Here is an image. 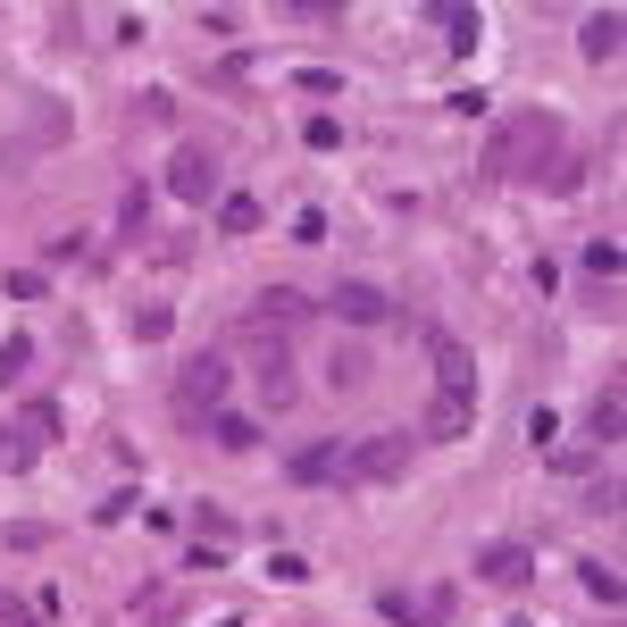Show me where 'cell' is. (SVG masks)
Returning <instances> with one entry per match:
<instances>
[{
	"label": "cell",
	"instance_id": "obj_1",
	"mask_svg": "<svg viewBox=\"0 0 627 627\" xmlns=\"http://www.w3.org/2000/svg\"><path fill=\"white\" fill-rule=\"evenodd\" d=\"M401 469H410V436H401V427H377V436L343 443V477H352V485H394Z\"/></svg>",
	"mask_w": 627,
	"mask_h": 627
},
{
	"label": "cell",
	"instance_id": "obj_2",
	"mask_svg": "<svg viewBox=\"0 0 627 627\" xmlns=\"http://www.w3.org/2000/svg\"><path fill=\"white\" fill-rule=\"evenodd\" d=\"M251 385H260V401L268 410H293V394H302V377H293V352L276 335L260 343V352H251Z\"/></svg>",
	"mask_w": 627,
	"mask_h": 627
},
{
	"label": "cell",
	"instance_id": "obj_3",
	"mask_svg": "<svg viewBox=\"0 0 627 627\" xmlns=\"http://www.w3.org/2000/svg\"><path fill=\"white\" fill-rule=\"evenodd\" d=\"M168 192H176V201H192V209H201V201H218V151L185 143V151L168 159Z\"/></svg>",
	"mask_w": 627,
	"mask_h": 627
},
{
	"label": "cell",
	"instance_id": "obj_4",
	"mask_svg": "<svg viewBox=\"0 0 627 627\" xmlns=\"http://www.w3.org/2000/svg\"><path fill=\"white\" fill-rule=\"evenodd\" d=\"M227 377L234 368L218 360V352H201V360H185V377H176V401H185V410H218V401H227Z\"/></svg>",
	"mask_w": 627,
	"mask_h": 627
},
{
	"label": "cell",
	"instance_id": "obj_5",
	"mask_svg": "<svg viewBox=\"0 0 627 627\" xmlns=\"http://www.w3.org/2000/svg\"><path fill=\"white\" fill-rule=\"evenodd\" d=\"M335 318H352V326H385V318H394V293L352 276V285H335Z\"/></svg>",
	"mask_w": 627,
	"mask_h": 627
},
{
	"label": "cell",
	"instance_id": "obj_6",
	"mask_svg": "<svg viewBox=\"0 0 627 627\" xmlns=\"http://www.w3.org/2000/svg\"><path fill=\"white\" fill-rule=\"evenodd\" d=\"M477 577H485V586H527V577H535V552L527 544H485Z\"/></svg>",
	"mask_w": 627,
	"mask_h": 627
},
{
	"label": "cell",
	"instance_id": "obj_7",
	"mask_svg": "<svg viewBox=\"0 0 627 627\" xmlns=\"http://www.w3.org/2000/svg\"><path fill=\"white\" fill-rule=\"evenodd\" d=\"M469 418H477V394H436V401H427V436L460 443V436H469Z\"/></svg>",
	"mask_w": 627,
	"mask_h": 627
},
{
	"label": "cell",
	"instance_id": "obj_8",
	"mask_svg": "<svg viewBox=\"0 0 627 627\" xmlns=\"http://www.w3.org/2000/svg\"><path fill=\"white\" fill-rule=\"evenodd\" d=\"M293 485H343V443H302L293 452Z\"/></svg>",
	"mask_w": 627,
	"mask_h": 627
},
{
	"label": "cell",
	"instance_id": "obj_9",
	"mask_svg": "<svg viewBox=\"0 0 627 627\" xmlns=\"http://www.w3.org/2000/svg\"><path fill=\"white\" fill-rule=\"evenodd\" d=\"M436 394H477V368L452 335H436Z\"/></svg>",
	"mask_w": 627,
	"mask_h": 627
},
{
	"label": "cell",
	"instance_id": "obj_10",
	"mask_svg": "<svg viewBox=\"0 0 627 627\" xmlns=\"http://www.w3.org/2000/svg\"><path fill=\"white\" fill-rule=\"evenodd\" d=\"M619 9H594V18H586V34H577V42H586V59H594V67H603V59H619Z\"/></svg>",
	"mask_w": 627,
	"mask_h": 627
},
{
	"label": "cell",
	"instance_id": "obj_11",
	"mask_svg": "<svg viewBox=\"0 0 627 627\" xmlns=\"http://www.w3.org/2000/svg\"><path fill=\"white\" fill-rule=\"evenodd\" d=\"M302 310H310V302H302V293H293V285H260V302H251V318H260V326H268V318H276V326H293V318H302Z\"/></svg>",
	"mask_w": 627,
	"mask_h": 627
},
{
	"label": "cell",
	"instance_id": "obj_12",
	"mask_svg": "<svg viewBox=\"0 0 627 627\" xmlns=\"http://www.w3.org/2000/svg\"><path fill=\"white\" fill-rule=\"evenodd\" d=\"M209 436L227 443V452H251V443H260V427H251L243 410H209Z\"/></svg>",
	"mask_w": 627,
	"mask_h": 627
},
{
	"label": "cell",
	"instance_id": "obj_13",
	"mask_svg": "<svg viewBox=\"0 0 627 627\" xmlns=\"http://www.w3.org/2000/svg\"><path fill=\"white\" fill-rule=\"evenodd\" d=\"M34 452H42V443L25 436V418H18V427H0V469H9V477H18V469H34Z\"/></svg>",
	"mask_w": 627,
	"mask_h": 627
},
{
	"label": "cell",
	"instance_id": "obj_14",
	"mask_svg": "<svg viewBox=\"0 0 627 627\" xmlns=\"http://www.w3.org/2000/svg\"><path fill=\"white\" fill-rule=\"evenodd\" d=\"M260 227V201H251V192H227V201H218V234H251Z\"/></svg>",
	"mask_w": 627,
	"mask_h": 627
},
{
	"label": "cell",
	"instance_id": "obj_15",
	"mask_svg": "<svg viewBox=\"0 0 627 627\" xmlns=\"http://www.w3.org/2000/svg\"><path fill=\"white\" fill-rule=\"evenodd\" d=\"M586 436H594V443H619V394H610V385L594 394V410H586Z\"/></svg>",
	"mask_w": 627,
	"mask_h": 627
},
{
	"label": "cell",
	"instance_id": "obj_16",
	"mask_svg": "<svg viewBox=\"0 0 627 627\" xmlns=\"http://www.w3.org/2000/svg\"><path fill=\"white\" fill-rule=\"evenodd\" d=\"M25 368H34V343L9 335V343H0V385H25Z\"/></svg>",
	"mask_w": 627,
	"mask_h": 627
},
{
	"label": "cell",
	"instance_id": "obj_17",
	"mask_svg": "<svg viewBox=\"0 0 627 627\" xmlns=\"http://www.w3.org/2000/svg\"><path fill=\"white\" fill-rule=\"evenodd\" d=\"M586 276H594V285L619 276V243H610V234H594V243H586Z\"/></svg>",
	"mask_w": 627,
	"mask_h": 627
},
{
	"label": "cell",
	"instance_id": "obj_18",
	"mask_svg": "<svg viewBox=\"0 0 627 627\" xmlns=\"http://www.w3.org/2000/svg\"><path fill=\"white\" fill-rule=\"evenodd\" d=\"M134 619H143V627L176 619V594H168V586H143V594H134Z\"/></svg>",
	"mask_w": 627,
	"mask_h": 627
},
{
	"label": "cell",
	"instance_id": "obj_19",
	"mask_svg": "<svg viewBox=\"0 0 627 627\" xmlns=\"http://www.w3.org/2000/svg\"><path fill=\"white\" fill-rule=\"evenodd\" d=\"M168 326H176V310H168V302H143V310H134V335H143V343H159Z\"/></svg>",
	"mask_w": 627,
	"mask_h": 627
},
{
	"label": "cell",
	"instance_id": "obj_20",
	"mask_svg": "<svg viewBox=\"0 0 627 627\" xmlns=\"http://www.w3.org/2000/svg\"><path fill=\"white\" fill-rule=\"evenodd\" d=\"M117 227H126V234H143V227H151V192H143V185H134L126 201H117Z\"/></svg>",
	"mask_w": 627,
	"mask_h": 627
},
{
	"label": "cell",
	"instance_id": "obj_21",
	"mask_svg": "<svg viewBox=\"0 0 627 627\" xmlns=\"http://www.w3.org/2000/svg\"><path fill=\"white\" fill-rule=\"evenodd\" d=\"M25 436H34V443L59 436V410H51V401H25Z\"/></svg>",
	"mask_w": 627,
	"mask_h": 627
},
{
	"label": "cell",
	"instance_id": "obj_22",
	"mask_svg": "<svg viewBox=\"0 0 627 627\" xmlns=\"http://www.w3.org/2000/svg\"><path fill=\"white\" fill-rule=\"evenodd\" d=\"M192 527H201L209 544H227V535H234V519H227V511H209V502H201V511H192Z\"/></svg>",
	"mask_w": 627,
	"mask_h": 627
},
{
	"label": "cell",
	"instance_id": "obj_23",
	"mask_svg": "<svg viewBox=\"0 0 627 627\" xmlns=\"http://www.w3.org/2000/svg\"><path fill=\"white\" fill-rule=\"evenodd\" d=\"M586 594H603V603H619V569H603V561H586Z\"/></svg>",
	"mask_w": 627,
	"mask_h": 627
},
{
	"label": "cell",
	"instance_id": "obj_24",
	"mask_svg": "<svg viewBox=\"0 0 627 627\" xmlns=\"http://www.w3.org/2000/svg\"><path fill=\"white\" fill-rule=\"evenodd\" d=\"M377 610H385L394 627H418V603H410V594H377Z\"/></svg>",
	"mask_w": 627,
	"mask_h": 627
},
{
	"label": "cell",
	"instance_id": "obj_25",
	"mask_svg": "<svg viewBox=\"0 0 627 627\" xmlns=\"http://www.w3.org/2000/svg\"><path fill=\"white\" fill-rule=\"evenodd\" d=\"M42 251H51V260H76V251H84V227H59V234H51Z\"/></svg>",
	"mask_w": 627,
	"mask_h": 627
},
{
	"label": "cell",
	"instance_id": "obj_26",
	"mask_svg": "<svg viewBox=\"0 0 627 627\" xmlns=\"http://www.w3.org/2000/svg\"><path fill=\"white\" fill-rule=\"evenodd\" d=\"M34 544H51V527H34V519H18V527H9V552H34Z\"/></svg>",
	"mask_w": 627,
	"mask_h": 627
},
{
	"label": "cell",
	"instance_id": "obj_27",
	"mask_svg": "<svg viewBox=\"0 0 627 627\" xmlns=\"http://www.w3.org/2000/svg\"><path fill=\"white\" fill-rule=\"evenodd\" d=\"M0 627H34V619H25V610H18V603H0Z\"/></svg>",
	"mask_w": 627,
	"mask_h": 627
},
{
	"label": "cell",
	"instance_id": "obj_28",
	"mask_svg": "<svg viewBox=\"0 0 627 627\" xmlns=\"http://www.w3.org/2000/svg\"><path fill=\"white\" fill-rule=\"evenodd\" d=\"M502 627H527V619H502Z\"/></svg>",
	"mask_w": 627,
	"mask_h": 627
}]
</instances>
